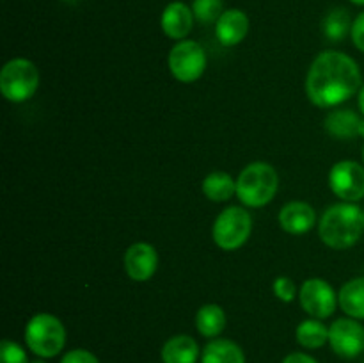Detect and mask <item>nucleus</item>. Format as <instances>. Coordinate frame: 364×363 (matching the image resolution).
Masks as SVG:
<instances>
[{
	"label": "nucleus",
	"mask_w": 364,
	"mask_h": 363,
	"mask_svg": "<svg viewBox=\"0 0 364 363\" xmlns=\"http://www.w3.org/2000/svg\"><path fill=\"white\" fill-rule=\"evenodd\" d=\"M361 70L350 56L326 50L309 66L306 93L316 107L333 109L350 100L361 89Z\"/></svg>",
	"instance_id": "obj_1"
},
{
	"label": "nucleus",
	"mask_w": 364,
	"mask_h": 363,
	"mask_svg": "<svg viewBox=\"0 0 364 363\" xmlns=\"http://www.w3.org/2000/svg\"><path fill=\"white\" fill-rule=\"evenodd\" d=\"M364 212L355 203H338L323 212L318 224L320 238L333 249H348L361 238Z\"/></svg>",
	"instance_id": "obj_2"
},
{
	"label": "nucleus",
	"mask_w": 364,
	"mask_h": 363,
	"mask_svg": "<svg viewBox=\"0 0 364 363\" xmlns=\"http://www.w3.org/2000/svg\"><path fill=\"white\" fill-rule=\"evenodd\" d=\"M279 187L276 169L267 162H251L237 178V198L249 209L269 205Z\"/></svg>",
	"instance_id": "obj_3"
},
{
	"label": "nucleus",
	"mask_w": 364,
	"mask_h": 363,
	"mask_svg": "<svg viewBox=\"0 0 364 363\" xmlns=\"http://www.w3.org/2000/svg\"><path fill=\"white\" fill-rule=\"evenodd\" d=\"M25 344L39 358H53L66 344V330L55 315L38 313L25 327Z\"/></svg>",
	"instance_id": "obj_4"
},
{
	"label": "nucleus",
	"mask_w": 364,
	"mask_h": 363,
	"mask_svg": "<svg viewBox=\"0 0 364 363\" xmlns=\"http://www.w3.org/2000/svg\"><path fill=\"white\" fill-rule=\"evenodd\" d=\"M39 88V71L32 60L16 57L4 64L0 71V91L13 103L27 102Z\"/></svg>",
	"instance_id": "obj_5"
},
{
	"label": "nucleus",
	"mask_w": 364,
	"mask_h": 363,
	"mask_svg": "<svg viewBox=\"0 0 364 363\" xmlns=\"http://www.w3.org/2000/svg\"><path fill=\"white\" fill-rule=\"evenodd\" d=\"M252 217L242 206H228L217 216L213 223V242L224 251H235L242 248L251 237Z\"/></svg>",
	"instance_id": "obj_6"
},
{
	"label": "nucleus",
	"mask_w": 364,
	"mask_h": 363,
	"mask_svg": "<svg viewBox=\"0 0 364 363\" xmlns=\"http://www.w3.org/2000/svg\"><path fill=\"white\" fill-rule=\"evenodd\" d=\"M169 71L176 80L192 84L199 80L206 70V53L198 41L181 39L171 48L167 57Z\"/></svg>",
	"instance_id": "obj_7"
},
{
	"label": "nucleus",
	"mask_w": 364,
	"mask_h": 363,
	"mask_svg": "<svg viewBox=\"0 0 364 363\" xmlns=\"http://www.w3.org/2000/svg\"><path fill=\"white\" fill-rule=\"evenodd\" d=\"M299 301L302 310L313 319H327L334 313L338 302V294L334 288L322 278H309L302 283L299 290Z\"/></svg>",
	"instance_id": "obj_8"
},
{
	"label": "nucleus",
	"mask_w": 364,
	"mask_h": 363,
	"mask_svg": "<svg viewBox=\"0 0 364 363\" xmlns=\"http://www.w3.org/2000/svg\"><path fill=\"white\" fill-rule=\"evenodd\" d=\"M329 187L343 201H359L364 198V167L354 160H340L329 171Z\"/></svg>",
	"instance_id": "obj_9"
},
{
	"label": "nucleus",
	"mask_w": 364,
	"mask_h": 363,
	"mask_svg": "<svg viewBox=\"0 0 364 363\" xmlns=\"http://www.w3.org/2000/svg\"><path fill=\"white\" fill-rule=\"evenodd\" d=\"M329 344L341 358H358L364 352V326L358 319H338L329 327Z\"/></svg>",
	"instance_id": "obj_10"
},
{
	"label": "nucleus",
	"mask_w": 364,
	"mask_h": 363,
	"mask_svg": "<svg viewBox=\"0 0 364 363\" xmlns=\"http://www.w3.org/2000/svg\"><path fill=\"white\" fill-rule=\"evenodd\" d=\"M124 270L134 281H148L159 267V253L148 242H135L127 249L123 258Z\"/></svg>",
	"instance_id": "obj_11"
},
{
	"label": "nucleus",
	"mask_w": 364,
	"mask_h": 363,
	"mask_svg": "<svg viewBox=\"0 0 364 363\" xmlns=\"http://www.w3.org/2000/svg\"><path fill=\"white\" fill-rule=\"evenodd\" d=\"M194 20L196 18L191 7L187 4L176 0V2H171L164 9L162 18H160V25H162V31L167 38L185 39L188 36V32L192 31Z\"/></svg>",
	"instance_id": "obj_12"
},
{
	"label": "nucleus",
	"mask_w": 364,
	"mask_h": 363,
	"mask_svg": "<svg viewBox=\"0 0 364 363\" xmlns=\"http://www.w3.org/2000/svg\"><path fill=\"white\" fill-rule=\"evenodd\" d=\"M279 226L287 233L302 235L308 233L315 226L316 214L311 205L304 201H290L281 209L279 212Z\"/></svg>",
	"instance_id": "obj_13"
},
{
	"label": "nucleus",
	"mask_w": 364,
	"mask_h": 363,
	"mask_svg": "<svg viewBox=\"0 0 364 363\" xmlns=\"http://www.w3.org/2000/svg\"><path fill=\"white\" fill-rule=\"evenodd\" d=\"M249 32V18L240 9H228L215 23V36L220 45L235 46L245 39Z\"/></svg>",
	"instance_id": "obj_14"
},
{
	"label": "nucleus",
	"mask_w": 364,
	"mask_h": 363,
	"mask_svg": "<svg viewBox=\"0 0 364 363\" xmlns=\"http://www.w3.org/2000/svg\"><path fill=\"white\" fill-rule=\"evenodd\" d=\"M199 345L188 335H176L162 347L164 363H198Z\"/></svg>",
	"instance_id": "obj_15"
},
{
	"label": "nucleus",
	"mask_w": 364,
	"mask_h": 363,
	"mask_svg": "<svg viewBox=\"0 0 364 363\" xmlns=\"http://www.w3.org/2000/svg\"><path fill=\"white\" fill-rule=\"evenodd\" d=\"M201 363H245V354L233 340L213 338L203 349Z\"/></svg>",
	"instance_id": "obj_16"
},
{
	"label": "nucleus",
	"mask_w": 364,
	"mask_h": 363,
	"mask_svg": "<svg viewBox=\"0 0 364 363\" xmlns=\"http://www.w3.org/2000/svg\"><path fill=\"white\" fill-rule=\"evenodd\" d=\"M361 120L352 109L331 110L326 117V130L334 139H352L359 135Z\"/></svg>",
	"instance_id": "obj_17"
},
{
	"label": "nucleus",
	"mask_w": 364,
	"mask_h": 363,
	"mask_svg": "<svg viewBox=\"0 0 364 363\" xmlns=\"http://www.w3.org/2000/svg\"><path fill=\"white\" fill-rule=\"evenodd\" d=\"M341 310L352 319H364V278H354L341 287L338 294Z\"/></svg>",
	"instance_id": "obj_18"
},
{
	"label": "nucleus",
	"mask_w": 364,
	"mask_h": 363,
	"mask_svg": "<svg viewBox=\"0 0 364 363\" xmlns=\"http://www.w3.org/2000/svg\"><path fill=\"white\" fill-rule=\"evenodd\" d=\"M226 312L223 310V306L213 305V302L201 306L196 313V327L206 338L219 337L226 327Z\"/></svg>",
	"instance_id": "obj_19"
},
{
	"label": "nucleus",
	"mask_w": 364,
	"mask_h": 363,
	"mask_svg": "<svg viewBox=\"0 0 364 363\" xmlns=\"http://www.w3.org/2000/svg\"><path fill=\"white\" fill-rule=\"evenodd\" d=\"M203 194L210 201L223 203L237 194V180L224 171H213L203 180Z\"/></svg>",
	"instance_id": "obj_20"
},
{
	"label": "nucleus",
	"mask_w": 364,
	"mask_h": 363,
	"mask_svg": "<svg viewBox=\"0 0 364 363\" xmlns=\"http://www.w3.org/2000/svg\"><path fill=\"white\" fill-rule=\"evenodd\" d=\"M297 342L306 349H318L329 342V330L320 319H308L299 324L295 331Z\"/></svg>",
	"instance_id": "obj_21"
},
{
	"label": "nucleus",
	"mask_w": 364,
	"mask_h": 363,
	"mask_svg": "<svg viewBox=\"0 0 364 363\" xmlns=\"http://www.w3.org/2000/svg\"><path fill=\"white\" fill-rule=\"evenodd\" d=\"M322 31L326 38H329L331 41H341L352 31V21L348 11L343 9V7H336V9L331 11L326 16V20H323Z\"/></svg>",
	"instance_id": "obj_22"
},
{
	"label": "nucleus",
	"mask_w": 364,
	"mask_h": 363,
	"mask_svg": "<svg viewBox=\"0 0 364 363\" xmlns=\"http://www.w3.org/2000/svg\"><path fill=\"white\" fill-rule=\"evenodd\" d=\"M192 13H194L196 20L201 23H217L220 14L224 13V2L223 0H194Z\"/></svg>",
	"instance_id": "obj_23"
},
{
	"label": "nucleus",
	"mask_w": 364,
	"mask_h": 363,
	"mask_svg": "<svg viewBox=\"0 0 364 363\" xmlns=\"http://www.w3.org/2000/svg\"><path fill=\"white\" fill-rule=\"evenodd\" d=\"M0 363H31L23 347L13 340H4L0 344Z\"/></svg>",
	"instance_id": "obj_24"
},
{
	"label": "nucleus",
	"mask_w": 364,
	"mask_h": 363,
	"mask_svg": "<svg viewBox=\"0 0 364 363\" xmlns=\"http://www.w3.org/2000/svg\"><path fill=\"white\" fill-rule=\"evenodd\" d=\"M272 288L276 298L283 302H291L295 299V295H297V287H295L294 281L287 276L276 278Z\"/></svg>",
	"instance_id": "obj_25"
},
{
	"label": "nucleus",
	"mask_w": 364,
	"mask_h": 363,
	"mask_svg": "<svg viewBox=\"0 0 364 363\" xmlns=\"http://www.w3.org/2000/svg\"><path fill=\"white\" fill-rule=\"evenodd\" d=\"M60 363H100V359L85 349H73L63 356Z\"/></svg>",
	"instance_id": "obj_26"
},
{
	"label": "nucleus",
	"mask_w": 364,
	"mask_h": 363,
	"mask_svg": "<svg viewBox=\"0 0 364 363\" xmlns=\"http://www.w3.org/2000/svg\"><path fill=\"white\" fill-rule=\"evenodd\" d=\"M352 43L358 50L364 52V11L361 14H358L354 21H352V31H350Z\"/></svg>",
	"instance_id": "obj_27"
},
{
	"label": "nucleus",
	"mask_w": 364,
	"mask_h": 363,
	"mask_svg": "<svg viewBox=\"0 0 364 363\" xmlns=\"http://www.w3.org/2000/svg\"><path fill=\"white\" fill-rule=\"evenodd\" d=\"M283 363H318L315 358H311L309 354H304V352H291L287 358L283 359Z\"/></svg>",
	"instance_id": "obj_28"
},
{
	"label": "nucleus",
	"mask_w": 364,
	"mask_h": 363,
	"mask_svg": "<svg viewBox=\"0 0 364 363\" xmlns=\"http://www.w3.org/2000/svg\"><path fill=\"white\" fill-rule=\"evenodd\" d=\"M358 102H359V110H361L363 116H364V84L361 85V89H359V98H358Z\"/></svg>",
	"instance_id": "obj_29"
},
{
	"label": "nucleus",
	"mask_w": 364,
	"mask_h": 363,
	"mask_svg": "<svg viewBox=\"0 0 364 363\" xmlns=\"http://www.w3.org/2000/svg\"><path fill=\"white\" fill-rule=\"evenodd\" d=\"M359 135H363L364 137V117L361 120V125H359Z\"/></svg>",
	"instance_id": "obj_30"
},
{
	"label": "nucleus",
	"mask_w": 364,
	"mask_h": 363,
	"mask_svg": "<svg viewBox=\"0 0 364 363\" xmlns=\"http://www.w3.org/2000/svg\"><path fill=\"white\" fill-rule=\"evenodd\" d=\"M352 4H355V6H364V0H350Z\"/></svg>",
	"instance_id": "obj_31"
},
{
	"label": "nucleus",
	"mask_w": 364,
	"mask_h": 363,
	"mask_svg": "<svg viewBox=\"0 0 364 363\" xmlns=\"http://www.w3.org/2000/svg\"><path fill=\"white\" fill-rule=\"evenodd\" d=\"M31 363H46V362H45V358H39V359H34V362H31Z\"/></svg>",
	"instance_id": "obj_32"
},
{
	"label": "nucleus",
	"mask_w": 364,
	"mask_h": 363,
	"mask_svg": "<svg viewBox=\"0 0 364 363\" xmlns=\"http://www.w3.org/2000/svg\"><path fill=\"white\" fill-rule=\"evenodd\" d=\"M363 160H364V148H363Z\"/></svg>",
	"instance_id": "obj_33"
}]
</instances>
